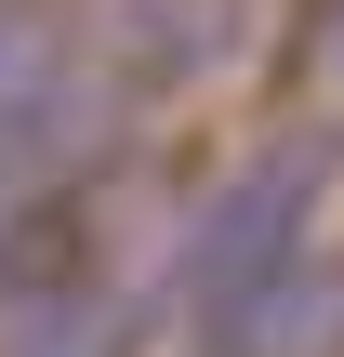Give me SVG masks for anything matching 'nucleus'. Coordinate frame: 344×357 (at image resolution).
<instances>
[{
    "mask_svg": "<svg viewBox=\"0 0 344 357\" xmlns=\"http://www.w3.org/2000/svg\"><path fill=\"white\" fill-rule=\"evenodd\" d=\"M40 26H53V13H27V0H0V79H13V66L40 53Z\"/></svg>",
    "mask_w": 344,
    "mask_h": 357,
    "instance_id": "nucleus-6",
    "label": "nucleus"
},
{
    "mask_svg": "<svg viewBox=\"0 0 344 357\" xmlns=\"http://www.w3.org/2000/svg\"><path fill=\"white\" fill-rule=\"evenodd\" d=\"M305 79H318V93H344V0H318V13H305Z\"/></svg>",
    "mask_w": 344,
    "mask_h": 357,
    "instance_id": "nucleus-5",
    "label": "nucleus"
},
{
    "mask_svg": "<svg viewBox=\"0 0 344 357\" xmlns=\"http://www.w3.org/2000/svg\"><path fill=\"white\" fill-rule=\"evenodd\" d=\"M66 40H80V66L119 93V119H146V106H172V93H212V79L239 66L252 13H239V0H93Z\"/></svg>",
    "mask_w": 344,
    "mask_h": 357,
    "instance_id": "nucleus-2",
    "label": "nucleus"
},
{
    "mask_svg": "<svg viewBox=\"0 0 344 357\" xmlns=\"http://www.w3.org/2000/svg\"><path fill=\"white\" fill-rule=\"evenodd\" d=\"M13 357H159V305L146 278H80L66 305L13 318Z\"/></svg>",
    "mask_w": 344,
    "mask_h": 357,
    "instance_id": "nucleus-4",
    "label": "nucleus"
},
{
    "mask_svg": "<svg viewBox=\"0 0 344 357\" xmlns=\"http://www.w3.org/2000/svg\"><path fill=\"white\" fill-rule=\"evenodd\" d=\"M159 357H344V252H305V265H278L265 291H239V305L186 318Z\"/></svg>",
    "mask_w": 344,
    "mask_h": 357,
    "instance_id": "nucleus-3",
    "label": "nucleus"
},
{
    "mask_svg": "<svg viewBox=\"0 0 344 357\" xmlns=\"http://www.w3.org/2000/svg\"><path fill=\"white\" fill-rule=\"evenodd\" d=\"M344 172V132H278V146H252L186 225H172V252L146 265V305H159V344L186 331V318H212V305H239V291H265L278 265H305L318 252V199H331Z\"/></svg>",
    "mask_w": 344,
    "mask_h": 357,
    "instance_id": "nucleus-1",
    "label": "nucleus"
}]
</instances>
